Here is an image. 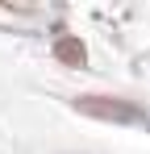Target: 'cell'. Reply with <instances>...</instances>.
Listing matches in <instances>:
<instances>
[{
	"mask_svg": "<svg viewBox=\"0 0 150 154\" xmlns=\"http://www.w3.org/2000/svg\"><path fill=\"white\" fill-rule=\"evenodd\" d=\"M54 50H58V58H67V63H83V46H79V42H71V38H63Z\"/></svg>",
	"mask_w": 150,
	"mask_h": 154,
	"instance_id": "7a4b0ae2",
	"label": "cell"
},
{
	"mask_svg": "<svg viewBox=\"0 0 150 154\" xmlns=\"http://www.w3.org/2000/svg\"><path fill=\"white\" fill-rule=\"evenodd\" d=\"M79 108H83V112H92V117H104V121H133V125H146V121H150L142 108H129V104H121V100L104 104L100 96H83Z\"/></svg>",
	"mask_w": 150,
	"mask_h": 154,
	"instance_id": "6da1fadb",
	"label": "cell"
}]
</instances>
